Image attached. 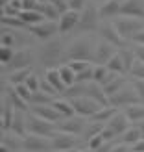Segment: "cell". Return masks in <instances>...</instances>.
<instances>
[{
    "label": "cell",
    "mask_w": 144,
    "mask_h": 152,
    "mask_svg": "<svg viewBox=\"0 0 144 152\" xmlns=\"http://www.w3.org/2000/svg\"><path fill=\"white\" fill-rule=\"evenodd\" d=\"M63 56V45L59 39H48L39 50V59L44 67L54 69V65L59 63V59Z\"/></svg>",
    "instance_id": "1"
},
{
    "label": "cell",
    "mask_w": 144,
    "mask_h": 152,
    "mask_svg": "<svg viewBox=\"0 0 144 152\" xmlns=\"http://www.w3.org/2000/svg\"><path fill=\"white\" fill-rule=\"evenodd\" d=\"M67 58L76 61V59H83V61H90L94 58V50H93V45H90V39L87 37H80L76 39L69 50H67Z\"/></svg>",
    "instance_id": "2"
},
{
    "label": "cell",
    "mask_w": 144,
    "mask_h": 152,
    "mask_svg": "<svg viewBox=\"0 0 144 152\" xmlns=\"http://www.w3.org/2000/svg\"><path fill=\"white\" fill-rule=\"evenodd\" d=\"M113 24L117 26L118 34L124 37V39H133L135 35H137L140 30H144V20L139 19V17H120L117 19Z\"/></svg>",
    "instance_id": "3"
},
{
    "label": "cell",
    "mask_w": 144,
    "mask_h": 152,
    "mask_svg": "<svg viewBox=\"0 0 144 152\" xmlns=\"http://www.w3.org/2000/svg\"><path fill=\"white\" fill-rule=\"evenodd\" d=\"M69 100L74 106L76 115H81V117H93L96 111H100V108H103L100 102H96L90 96H74V98H69Z\"/></svg>",
    "instance_id": "4"
},
{
    "label": "cell",
    "mask_w": 144,
    "mask_h": 152,
    "mask_svg": "<svg viewBox=\"0 0 144 152\" xmlns=\"http://www.w3.org/2000/svg\"><path fill=\"white\" fill-rule=\"evenodd\" d=\"M28 132L30 134H35V135L52 137V135L57 132V126H56V123H50V121L43 119V117L32 115V117L28 119Z\"/></svg>",
    "instance_id": "5"
},
{
    "label": "cell",
    "mask_w": 144,
    "mask_h": 152,
    "mask_svg": "<svg viewBox=\"0 0 144 152\" xmlns=\"http://www.w3.org/2000/svg\"><path fill=\"white\" fill-rule=\"evenodd\" d=\"M140 96L137 93L135 87H122L117 95L109 96V106H115V108H120V106H133V104H140Z\"/></svg>",
    "instance_id": "6"
},
{
    "label": "cell",
    "mask_w": 144,
    "mask_h": 152,
    "mask_svg": "<svg viewBox=\"0 0 144 152\" xmlns=\"http://www.w3.org/2000/svg\"><path fill=\"white\" fill-rule=\"evenodd\" d=\"M98 19H100V11H98V7H94L93 4L85 6L83 11L80 13L78 30H81V32H94V30L98 28Z\"/></svg>",
    "instance_id": "7"
},
{
    "label": "cell",
    "mask_w": 144,
    "mask_h": 152,
    "mask_svg": "<svg viewBox=\"0 0 144 152\" xmlns=\"http://www.w3.org/2000/svg\"><path fill=\"white\" fill-rule=\"evenodd\" d=\"M30 32H32L37 39H43V41H48L54 37L56 32H59V24L56 20H43L39 24H33L30 26Z\"/></svg>",
    "instance_id": "8"
},
{
    "label": "cell",
    "mask_w": 144,
    "mask_h": 152,
    "mask_svg": "<svg viewBox=\"0 0 144 152\" xmlns=\"http://www.w3.org/2000/svg\"><path fill=\"white\" fill-rule=\"evenodd\" d=\"M24 150H28V152L52 150V137H44V135L30 134V135H26V137H24Z\"/></svg>",
    "instance_id": "9"
},
{
    "label": "cell",
    "mask_w": 144,
    "mask_h": 152,
    "mask_svg": "<svg viewBox=\"0 0 144 152\" xmlns=\"http://www.w3.org/2000/svg\"><path fill=\"white\" fill-rule=\"evenodd\" d=\"M57 130L59 132H65V134L78 135L81 132H85V117L74 115V117H69V119H63L61 123L57 124Z\"/></svg>",
    "instance_id": "10"
},
{
    "label": "cell",
    "mask_w": 144,
    "mask_h": 152,
    "mask_svg": "<svg viewBox=\"0 0 144 152\" xmlns=\"http://www.w3.org/2000/svg\"><path fill=\"white\" fill-rule=\"evenodd\" d=\"M78 145V139L72 134H65V132H56L52 135V150H72Z\"/></svg>",
    "instance_id": "11"
},
{
    "label": "cell",
    "mask_w": 144,
    "mask_h": 152,
    "mask_svg": "<svg viewBox=\"0 0 144 152\" xmlns=\"http://www.w3.org/2000/svg\"><path fill=\"white\" fill-rule=\"evenodd\" d=\"M117 52H115V45H111L107 41H102V43H98L96 45V48H94V65H107V61L115 56Z\"/></svg>",
    "instance_id": "12"
},
{
    "label": "cell",
    "mask_w": 144,
    "mask_h": 152,
    "mask_svg": "<svg viewBox=\"0 0 144 152\" xmlns=\"http://www.w3.org/2000/svg\"><path fill=\"white\" fill-rule=\"evenodd\" d=\"M7 71L13 72V71H19V69H28V67H32V52L22 48V50H17L15 52V56L9 63L6 65Z\"/></svg>",
    "instance_id": "13"
},
{
    "label": "cell",
    "mask_w": 144,
    "mask_h": 152,
    "mask_svg": "<svg viewBox=\"0 0 144 152\" xmlns=\"http://www.w3.org/2000/svg\"><path fill=\"white\" fill-rule=\"evenodd\" d=\"M32 111H33V115L43 117V119L50 121V123H57V121H63V117L59 115L57 110H56L52 104H35L33 108H32Z\"/></svg>",
    "instance_id": "14"
},
{
    "label": "cell",
    "mask_w": 144,
    "mask_h": 152,
    "mask_svg": "<svg viewBox=\"0 0 144 152\" xmlns=\"http://www.w3.org/2000/svg\"><path fill=\"white\" fill-rule=\"evenodd\" d=\"M83 96H90V98H94L96 102H100L102 106H109V96L105 95L103 86H100V83H96V82L85 83V95Z\"/></svg>",
    "instance_id": "15"
},
{
    "label": "cell",
    "mask_w": 144,
    "mask_h": 152,
    "mask_svg": "<svg viewBox=\"0 0 144 152\" xmlns=\"http://www.w3.org/2000/svg\"><path fill=\"white\" fill-rule=\"evenodd\" d=\"M100 35L103 37V41L115 45V47H124V37L118 34V30H117L115 24H109V22H105V24L100 28Z\"/></svg>",
    "instance_id": "16"
},
{
    "label": "cell",
    "mask_w": 144,
    "mask_h": 152,
    "mask_svg": "<svg viewBox=\"0 0 144 152\" xmlns=\"http://www.w3.org/2000/svg\"><path fill=\"white\" fill-rule=\"evenodd\" d=\"M124 17H144V0H122V11Z\"/></svg>",
    "instance_id": "17"
},
{
    "label": "cell",
    "mask_w": 144,
    "mask_h": 152,
    "mask_svg": "<svg viewBox=\"0 0 144 152\" xmlns=\"http://www.w3.org/2000/svg\"><path fill=\"white\" fill-rule=\"evenodd\" d=\"M80 13H81V11H74V10L63 13L61 19H59V22H57V24H59V32H61V34H67V32H70L72 28L78 26V22H80Z\"/></svg>",
    "instance_id": "18"
},
{
    "label": "cell",
    "mask_w": 144,
    "mask_h": 152,
    "mask_svg": "<svg viewBox=\"0 0 144 152\" xmlns=\"http://www.w3.org/2000/svg\"><path fill=\"white\" fill-rule=\"evenodd\" d=\"M130 123H131V121L127 119L126 113H124V111H118L117 115L113 117L109 123H105V124H107L111 130L115 132V135H122V134L127 130V128H130Z\"/></svg>",
    "instance_id": "19"
},
{
    "label": "cell",
    "mask_w": 144,
    "mask_h": 152,
    "mask_svg": "<svg viewBox=\"0 0 144 152\" xmlns=\"http://www.w3.org/2000/svg\"><path fill=\"white\" fill-rule=\"evenodd\" d=\"M100 17L107 19V17H117L122 11V0H105V2L98 7Z\"/></svg>",
    "instance_id": "20"
},
{
    "label": "cell",
    "mask_w": 144,
    "mask_h": 152,
    "mask_svg": "<svg viewBox=\"0 0 144 152\" xmlns=\"http://www.w3.org/2000/svg\"><path fill=\"white\" fill-rule=\"evenodd\" d=\"M2 145L6 147H9L13 152H17V150H24V137H20V135H17L15 132H6L4 134V137H2Z\"/></svg>",
    "instance_id": "21"
},
{
    "label": "cell",
    "mask_w": 144,
    "mask_h": 152,
    "mask_svg": "<svg viewBox=\"0 0 144 152\" xmlns=\"http://www.w3.org/2000/svg\"><path fill=\"white\" fill-rule=\"evenodd\" d=\"M52 106H54V108L57 110V113H59V115H61L63 119L74 117V113H76L72 102H70V100H67V98H57V100L52 102Z\"/></svg>",
    "instance_id": "22"
},
{
    "label": "cell",
    "mask_w": 144,
    "mask_h": 152,
    "mask_svg": "<svg viewBox=\"0 0 144 152\" xmlns=\"http://www.w3.org/2000/svg\"><path fill=\"white\" fill-rule=\"evenodd\" d=\"M142 137H144V135H142V132H140L139 126H130L122 135H120V143H124V145H131V147H133L135 143L140 141Z\"/></svg>",
    "instance_id": "23"
},
{
    "label": "cell",
    "mask_w": 144,
    "mask_h": 152,
    "mask_svg": "<svg viewBox=\"0 0 144 152\" xmlns=\"http://www.w3.org/2000/svg\"><path fill=\"white\" fill-rule=\"evenodd\" d=\"M115 72H111L105 65H94V82L100 83V86H105L109 83L113 78H115Z\"/></svg>",
    "instance_id": "24"
},
{
    "label": "cell",
    "mask_w": 144,
    "mask_h": 152,
    "mask_svg": "<svg viewBox=\"0 0 144 152\" xmlns=\"http://www.w3.org/2000/svg\"><path fill=\"white\" fill-rule=\"evenodd\" d=\"M117 113H118V108H115V106H103V108H100V111H96L90 119H93L94 123H109Z\"/></svg>",
    "instance_id": "25"
},
{
    "label": "cell",
    "mask_w": 144,
    "mask_h": 152,
    "mask_svg": "<svg viewBox=\"0 0 144 152\" xmlns=\"http://www.w3.org/2000/svg\"><path fill=\"white\" fill-rule=\"evenodd\" d=\"M11 132H15L17 135H20V137H26V134H28V121L24 119L22 111H19V110H17V113H15V119H13V124H11Z\"/></svg>",
    "instance_id": "26"
},
{
    "label": "cell",
    "mask_w": 144,
    "mask_h": 152,
    "mask_svg": "<svg viewBox=\"0 0 144 152\" xmlns=\"http://www.w3.org/2000/svg\"><path fill=\"white\" fill-rule=\"evenodd\" d=\"M19 17L24 20L28 26H33V24H39V22L46 20V17L43 15L41 10H35V11H26V10H22V11L19 13Z\"/></svg>",
    "instance_id": "27"
},
{
    "label": "cell",
    "mask_w": 144,
    "mask_h": 152,
    "mask_svg": "<svg viewBox=\"0 0 144 152\" xmlns=\"http://www.w3.org/2000/svg\"><path fill=\"white\" fill-rule=\"evenodd\" d=\"M46 80L57 89V93H65L67 91V83L63 82L61 74H59V69H48L46 71Z\"/></svg>",
    "instance_id": "28"
},
{
    "label": "cell",
    "mask_w": 144,
    "mask_h": 152,
    "mask_svg": "<svg viewBox=\"0 0 144 152\" xmlns=\"http://www.w3.org/2000/svg\"><path fill=\"white\" fill-rule=\"evenodd\" d=\"M15 113L17 110L13 108V104L7 100L6 106H4V111H2V128L4 132H9L11 130V124H13V119H15Z\"/></svg>",
    "instance_id": "29"
},
{
    "label": "cell",
    "mask_w": 144,
    "mask_h": 152,
    "mask_svg": "<svg viewBox=\"0 0 144 152\" xmlns=\"http://www.w3.org/2000/svg\"><path fill=\"white\" fill-rule=\"evenodd\" d=\"M124 113L127 115V119L133 121V123H140L144 121V104H133V106H126Z\"/></svg>",
    "instance_id": "30"
},
{
    "label": "cell",
    "mask_w": 144,
    "mask_h": 152,
    "mask_svg": "<svg viewBox=\"0 0 144 152\" xmlns=\"http://www.w3.org/2000/svg\"><path fill=\"white\" fill-rule=\"evenodd\" d=\"M32 76V67H28V69H19V71H13L9 72V83L11 86H20V83H26V80Z\"/></svg>",
    "instance_id": "31"
},
{
    "label": "cell",
    "mask_w": 144,
    "mask_h": 152,
    "mask_svg": "<svg viewBox=\"0 0 144 152\" xmlns=\"http://www.w3.org/2000/svg\"><path fill=\"white\" fill-rule=\"evenodd\" d=\"M105 67H107L111 72H115V74H124V72H127L126 71V65H124V59H122V56H120V52H117V54L107 61V65H105Z\"/></svg>",
    "instance_id": "32"
},
{
    "label": "cell",
    "mask_w": 144,
    "mask_h": 152,
    "mask_svg": "<svg viewBox=\"0 0 144 152\" xmlns=\"http://www.w3.org/2000/svg\"><path fill=\"white\" fill-rule=\"evenodd\" d=\"M124 86H126V80L120 78V76H115L109 83H105V86H103V91H105V95H107V96H113V95H117Z\"/></svg>",
    "instance_id": "33"
},
{
    "label": "cell",
    "mask_w": 144,
    "mask_h": 152,
    "mask_svg": "<svg viewBox=\"0 0 144 152\" xmlns=\"http://www.w3.org/2000/svg\"><path fill=\"white\" fill-rule=\"evenodd\" d=\"M7 100L13 104L15 110H19V111H24V110H26V104H28V102L17 93V89H15V87H13V89H7Z\"/></svg>",
    "instance_id": "34"
},
{
    "label": "cell",
    "mask_w": 144,
    "mask_h": 152,
    "mask_svg": "<svg viewBox=\"0 0 144 152\" xmlns=\"http://www.w3.org/2000/svg\"><path fill=\"white\" fill-rule=\"evenodd\" d=\"M59 74H61L63 82L67 83V89H69L70 86H74V83H76V76H78V74H76V72L70 69V65H69V63L59 67Z\"/></svg>",
    "instance_id": "35"
},
{
    "label": "cell",
    "mask_w": 144,
    "mask_h": 152,
    "mask_svg": "<svg viewBox=\"0 0 144 152\" xmlns=\"http://www.w3.org/2000/svg\"><path fill=\"white\" fill-rule=\"evenodd\" d=\"M2 24L7 26V28H13V30H24V28H30L20 17H7V15H4V17H2Z\"/></svg>",
    "instance_id": "36"
},
{
    "label": "cell",
    "mask_w": 144,
    "mask_h": 152,
    "mask_svg": "<svg viewBox=\"0 0 144 152\" xmlns=\"http://www.w3.org/2000/svg\"><path fill=\"white\" fill-rule=\"evenodd\" d=\"M41 11H43L44 17H46V20H59V19H61V13L56 10V6L52 2L41 4Z\"/></svg>",
    "instance_id": "37"
},
{
    "label": "cell",
    "mask_w": 144,
    "mask_h": 152,
    "mask_svg": "<svg viewBox=\"0 0 144 152\" xmlns=\"http://www.w3.org/2000/svg\"><path fill=\"white\" fill-rule=\"evenodd\" d=\"M69 65H70V69H72L76 74H81L83 71H87V69H90V67H93V63H90V61H83V59L69 61Z\"/></svg>",
    "instance_id": "38"
},
{
    "label": "cell",
    "mask_w": 144,
    "mask_h": 152,
    "mask_svg": "<svg viewBox=\"0 0 144 152\" xmlns=\"http://www.w3.org/2000/svg\"><path fill=\"white\" fill-rule=\"evenodd\" d=\"M120 56H122V59H124L126 71L130 72L131 67H133V63H135V59H137V54H135V52H131V50H120Z\"/></svg>",
    "instance_id": "39"
},
{
    "label": "cell",
    "mask_w": 144,
    "mask_h": 152,
    "mask_svg": "<svg viewBox=\"0 0 144 152\" xmlns=\"http://www.w3.org/2000/svg\"><path fill=\"white\" fill-rule=\"evenodd\" d=\"M50 96L52 95H46V93H43V91H35V93L32 95V100L30 102H32L33 106L35 104H52L54 100H50Z\"/></svg>",
    "instance_id": "40"
},
{
    "label": "cell",
    "mask_w": 144,
    "mask_h": 152,
    "mask_svg": "<svg viewBox=\"0 0 144 152\" xmlns=\"http://www.w3.org/2000/svg\"><path fill=\"white\" fill-rule=\"evenodd\" d=\"M131 76H135V78H144V61L142 59H135V63L131 67V71H130Z\"/></svg>",
    "instance_id": "41"
},
{
    "label": "cell",
    "mask_w": 144,
    "mask_h": 152,
    "mask_svg": "<svg viewBox=\"0 0 144 152\" xmlns=\"http://www.w3.org/2000/svg\"><path fill=\"white\" fill-rule=\"evenodd\" d=\"M105 143H107V141L103 139V135L98 134V135H94V137L89 139V150H100V148L105 145Z\"/></svg>",
    "instance_id": "42"
},
{
    "label": "cell",
    "mask_w": 144,
    "mask_h": 152,
    "mask_svg": "<svg viewBox=\"0 0 144 152\" xmlns=\"http://www.w3.org/2000/svg\"><path fill=\"white\" fill-rule=\"evenodd\" d=\"M15 89H17V93H19L22 98H24L26 102H30V100H32V95H33V91L30 89V87L26 86V83H20V86H15Z\"/></svg>",
    "instance_id": "43"
},
{
    "label": "cell",
    "mask_w": 144,
    "mask_h": 152,
    "mask_svg": "<svg viewBox=\"0 0 144 152\" xmlns=\"http://www.w3.org/2000/svg\"><path fill=\"white\" fill-rule=\"evenodd\" d=\"M13 56H15V50L13 48H9V47H2V50H0V61H2L4 65H7L13 59Z\"/></svg>",
    "instance_id": "44"
},
{
    "label": "cell",
    "mask_w": 144,
    "mask_h": 152,
    "mask_svg": "<svg viewBox=\"0 0 144 152\" xmlns=\"http://www.w3.org/2000/svg\"><path fill=\"white\" fill-rule=\"evenodd\" d=\"M52 4L56 6V10L59 11V13H67V11H70V4H69V0H50Z\"/></svg>",
    "instance_id": "45"
},
{
    "label": "cell",
    "mask_w": 144,
    "mask_h": 152,
    "mask_svg": "<svg viewBox=\"0 0 144 152\" xmlns=\"http://www.w3.org/2000/svg\"><path fill=\"white\" fill-rule=\"evenodd\" d=\"M22 10L35 11V10H41V4L37 2V0H22Z\"/></svg>",
    "instance_id": "46"
},
{
    "label": "cell",
    "mask_w": 144,
    "mask_h": 152,
    "mask_svg": "<svg viewBox=\"0 0 144 152\" xmlns=\"http://www.w3.org/2000/svg\"><path fill=\"white\" fill-rule=\"evenodd\" d=\"M26 86L32 89L33 93H35V91H41V80H37V76L32 74V76H30V78L26 80Z\"/></svg>",
    "instance_id": "47"
},
{
    "label": "cell",
    "mask_w": 144,
    "mask_h": 152,
    "mask_svg": "<svg viewBox=\"0 0 144 152\" xmlns=\"http://www.w3.org/2000/svg\"><path fill=\"white\" fill-rule=\"evenodd\" d=\"M133 87L137 89V93H139L140 100H142V104H144V78H135V80H133Z\"/></svg>",
    "instance_id": "48"
},
{
    "label": "cell",
    "mask_w": 144,
    "mask_h": 152,
    "mask_svg": "<svg viewBox=\"0 0 144 152\" xmlns=\"http://www.w3.org/2000/svg\"><path fill=\"white\" fill-rule=\"evenodd\" d=\"M41 91L43 93H46V95H54V93H57V89L52 86V83L44 78V80H41Z\"/></svg>",
    "instance_id": "49"
},
{
    "label": "cell",
    "mask_w": 144,
    "mask_h": 152,
    "mask_svg": "<svg viewBox=\"0 0 144 152\" xmlns=\"http://www.w3.org/2000/svg\"><path fill=\"white\" fill-rule=\"evenodd\" d=\"M69 4H70V10L83 11V7L87 6V0H69Z\"/></svg>",
    "instance_id": "50"
},
{
    "label": "cell",
    "mask_w": 144,
    "mask_h": 152,
    "mask_svg": "<svg viewBox=\"0 0 144 152\" xmlns=\"http://www.w3.org/2000/svg\"><path fill=\"white\" fill-rule=\"evenodd\" d=\"M127 147H130V145H124V143H117V145H113V143H111L109 152H127V150H130Z\"/></svg>",
    "instance_id": "51"
},
{
    "label": "cell",
    "mask_w": 144,
    "mask_h": 152,
    "mask_svg": "<svg viewBox=\"0 0 144 152\" xmlns=\"http://www.w3.org/2000/svg\"><path fill=\"white\" fill-rule=\"evenodd\" d=\"M131 152H144V137H142L140 141H137V143H135Z\"/></svg>",
    "instance_id": "52"
},
{
    "label": "cell",
    "mask_w": 144,
    "mask_h": 152,
    "mask_svg": "<svg viewBox=\"0 0 144 152\" xmlns=\"http://www.w3.org/2000/svg\"><path fill=\"white\" fill-rule=\"evenodd\" d=\"M133 41H135V43H139V45H142V47H144V30H140V32H139L137 35L133 37Z\"/></svg>",
    "instance_id": "53"
},
{
    "label": "cell",
    "mask_w": 144,
    "mask_h": 152,
    "mask_svg": "<svg viewBox=\"0 0 144 152\" xmlns=\"http://www.w3.org/2000/svg\"><path fill=\"white\" fill-rule=\"evenodd\" d=\"M135 54H137V58H139V59H142V61H144V47H142V45L135 48Z\"/></svg>",
    "instance_id": "54"
},
{
    "label": "cell",
    "mask_w": 144,
    "mask_h": 152,
    "mask_svg": "<svg viewBox=\"0 0 144 152\" xmlns=\"http://www.w3.org/2000/svg\"><path fill=\"white\" fill-rule=\"evenodd\" d=\"M0 152H13L9 147H6V145H0Z\"/></svg>",
    "instance_id": "55"
},
{
    "label": "cell",
    "mask_w": 144,
    "mask_h": 152,
    "mask_svg": "<svg viewBox=\"0 0 144 152\" xmlns=\"http://www.w3.org/2000/svg\"><path fill=\"white\" fill-rule=\"evenodd\" d=\"M137 126L140 128V132H142V135H144V121H140V123H137Z\"/></svg>",
    "instance_id": "56"
},
{
    "label": "cell",
    "mask_w": 144,
    "mask_h": 152,
    "mask_svg": "<svg viewBox=\"0 0 144 152\" xmlns=\"http://www.w3.org/2000/svg\"><path fill=\"white\" fill-rule=\"evenodd\" d=\"M39 4H46V2H50V0H37Z\"/></svg>",
    "instance_id": "57"
},
{
    "label": "cell",
    "mask_w": 144,
    "mask_h": 152,
    "mask_svg": "<svg viewBox=\"0 0 144 152\" xmlns=\"http://www.w3.org/2000/svg\"><path fill=\"white\" fill-rule=\"evenodd\" d=\"M50 152H70V150H50Z\"/></svg>",
    "instance_id": "58"
},
{
    "label": "cell",
    "mask_w": 144,
    "mask_h": 152,
    "mask_svg": "<svg viewBox=\"0 0 144 152\" xmlns=\"http://www.w3.org/2000/svg\"><path fill=\"white\" fill-rule=\"evenodd\" d=\"M80 152H89V150H80Z\"/></svg>",
    "instance_id": "59"
},
{
    "label": "cell",
    "mask_w": 144,
    "mask_h": 152,
    "mask_svg": "<svg viewBox=\"0 0 144 152\" xmlns=\"http://www.w3.org/2000/svg\"><path fill=\"white\" fill-rule=\"evenodd\" d=\"M98 2H105V0H98Z\"/></svg>",
    "instance_id": "60"
}]
</instances>
